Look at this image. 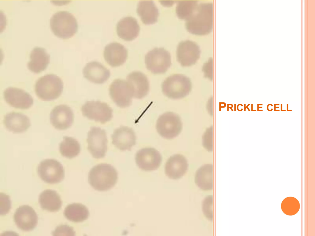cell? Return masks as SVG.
Segmentation results:
<instances>
[{
    "instance_id": "6da1fadb",
    "label": "cell",
    "mask_w": 315,
    "mask_h": 236,
    "mask_svg": "<svg viewBox=\"0 0 315 236\" xmlns=\"http://www.w3.org/2000/svg\"><path fill=\"white\" fill-rule=\"evenodd\" d=\"M185 28L190 33L198 36L209 34L213 28V5L198 4L191 17L186 21Z\"/></svg>"
},
{
    "instance_id": "7a4b0ae2",
    "label": "cell",
    "mask_w": 315,
    "mask_h": 236,
    "mask_svg": "<svg viewBox=\"0 0 315 236\" xmlns=\"http://www.w3.org/2000/svg\"><path fill=\"white\" fill-rule=\"evenodd\" d=\"M117 172L111 164L101 163L93 167L88 174V182L95 190L106 191L113 187L116 183Z\"/></svg>"
},
{
    "instance_id": "3957f363",
    "label": "cell",
    "mask_w": 315,
    "mask_h": 236,
    "mask_svg": "<svg viewBox=\"0 0 315 236\" xmlns=\"http://www.w3.org/2000/svg\"><path fill=\"white\" fill-rule=\"evenodd\" d=\"M50 27L54 34L58 38L69 39L77 32L78 25L75 17L66 11H58L50 19Z\"/></svg>"
},
{
    "instance_id": "277c9868",
    "label": "cell",
    "mask_w": 315,
    "mask_h": 236,
    "mask_svg": "<svg viewBox=\"0 0 315 236\" xmlns=\"http://www.w3.org/2000/svg\"><path fill=\"white\" fill-rule=\"evenodd\" d=\"M63 84L61 79L54 74H48L40 78L35 85L36 94L40 99L46 101L54 100L61 94Z\"/></svg>"
},
{
    "instance_id": "5b68a950",
    "label": "cell",
    "mask_w": 315,
    "mask_h": 236,
    "mask_svg": "<svg viewBox=\"0 0 315 236\" xmlns=\"http://www.w3.org/2000/svg\"><path fill=\"white\" fill-rule=\"evenodd\" d=\"M192 88L190 79L183 74H174L166 78L161 85L162 91L169 98L178 99L188 95Z\"/></svg>"
},
{
    "instance_id": "8992f818",
    "label": "cell",
    "mask_w": 315,
    "mask_h": 236,
    "mask_svg": "<svg viewBox=\"0 0 315 236\" xmlns=\"http://www.w3.org/2000/svg\"><path fill=\"white\" fill-rule=\"evenodd\" d=\"M146 68L154 74L165 73L171 65V55L164 48H155L145 56Z\"/></svg>"
},
{
    "instance_id": "52a82bcc",
    "label": "cell",
    "mask_w": 315,
    "mask_h": 236,
    "mask_svg": "<svg viewBox=\"0 0 315 236\" xmlns=\"http://www.w3.org/2000/svg\"><path fill=\"white\" fill-rule=\"evenodd\" d=\"M156 128L162 137L170 139L178 136L182 129V124L180 116L171 112L161 115L157 120Z\"/></svg>"
},
{
    "instance_id": "ba28073f",
    "label": "cell",
    "mask_w": 315,
    "mask_h": 236,
    "mask_svg": "<svg viewBox=\"0 0 315 236\" xmlns=\"http://www.w3.org/2000/svg\"><path fill=\"white\" fill-rule=\"evenodd\" d=\"M110 97L116 105L120 108L130 106L134 97V90L126 80L118 79L111 84L109 89Z\"/></svg>"
},
{
    "instance_id": "9c48e42d",
    "label": "cell",
    "mask_w": 315,
    "mask_h": 236,
    "mask_svg": "<svg viewBox=\"0 0 315 236\" xmlns=\"http://www.w3.org/2000/svg\"><path fill=\"white\" fill-rule=\"evenodd\" d=\"M37 172L42 180L50 184L60 182L65 177L63 166L54 159H46L41 161L38 166Z\"/></svg>"
},
{
    "instance_id": "30bf717a",
    "label": "cell",
    "mask_w": 315,
    "mask_h": 236,
    "mask_svg": "<svg viewBox=\"0 0 315 236\" xmlns=\"http://www.w3.org/2000/svg\"><path fill=\"white\" fill-rule=\"evenodd\" d=\"M83 116L89 120L104 124L113 117V110L106 103L99 101H86L81 108Z\"/></svg>"
},
{
    "instance_id": "8fae6325",
    "label": "cell",
    "mask_w": 315,
    "mask_h": 236,
    "mask_svg": "<svg viewBox=\"0 0 315 236\" xmlns=\"http://www.w3.org/2000/svg\"><path fill=\"white\" fill-rule=\"evenodd\" d=\"M88 149L92 156L98 159L104 158L107 149L106 133L104 129L92 127L88 133Z\"/></svg>"
},
{
    "instance_id": "7c38bea8",
    "label": "cell",
    "mask_w": 315,
    "mask_h": 236,
    "mask_svg": "<svg viewBox=\"0 0 315 236\" xmlns=\"http://www.w3.org/2000/svg\"><path fill=\"white\" fill-rule=\"evenodd\" d=\"M201 53L200 47L196 42L189 40L180 42L177 48V60L183 67L195 64Z\"/></svg>"
},
{
    "instance_id": "4fadbf2b",
    "label": "cell",
    "mask_w": 315,
    "mask_h": 236,
    "mask_svg": "<svg viewBox=\"0 0 315 236\" xmlns=\"http://www.w3.org/2000/svg\"><path fill=\"white\" fill-rule=\"evenodd\" d=\"M135 159L139 168L145 171L157 170L160 166L162 157L160 152L152 148H145L136 153Z\"/></svg>"
},
{
    "instance_id": "5bb4252c",
    "label": "cell",
    "mask_w": 315,
    "mask_h": 236,
    "mask_svg": "<svg viewBox=\"0 0 315 236\" xmlns=\"http://www.w3.org/2000/svg\"><path fill=\"white\" fill-rule=\"evenodd\" d=\"M14 222L18 228L24 231L33 230L38 222L37 214L33 208L28 205L19 206L13 216Z\"/></svg>"
},
{
    "instance_id": "9a60e30c",
    "label": "cell",
    "mask_w": 315,
    "mask_h": 236,
    "mask_svg": "<svg viewBox=\"0 0 315 236\" xmlns=\"http://www.w3.org/2000/svg\"><path fill=\"white\" fill-rule=\"evenodd\" d=\"M3 97L6 102L12 107L21 109H27L33 104L31 95L22 89L10 87L3 92Z\"/></svg>"
},
{
    "instance_id": "2e32d148",
    "label": "cell",
    "mask_w": 315,
    "mask_h": 236,
    "mask_svg": "<svg viewBox=\"0 0 315 236\" xmlns=\"http://www.w3.org/2000/svg\"><path fill=\"white\" fill-rule=\"evenodd\" d=\"M50 121L52 125L58 130L69 128L74 120V114L71 108L65 104L55 106L51 112Z\"/></svg>"
},
{
    "instance_id": "e0dca14e",
    "label": "cell",
    "mask_w": 315,
    "mask_h": 236,
    "mask_svg": "<svg viewBox=\"0 0 315 236\" xmlns=\"http://www.w3.org/2000/svg\"><path fill=\"white\" fill-rule=\"evenodd\" d=\"M111 138L112 144L121 151H130L136 144L134 132L132 128L127 126H121L115 129Z\"/></svg>"
},
{
    "instance_id": "ac0fdd59",
    "label": "cell",
    "mask_w": 315,
    "mask_h": 236,
    "mask_svg": "<svg viewBox=\"0 0 315 236\" xmlns=\"http://www.w3.org/2000/svg\"><path fill=\"white\" fill-rule=\"evenodd\" d=\"M103 56L106 62L112 67L123 65L128 57V51L124 45L113 42L106 45L104 49Z\"/></svg>"
},
{
    "instance_id": "d6986e66",
    "label": "cell",
    "mask_w": 315,
    "mask_h": 236,
    "mask_svg": "<svg viewBox=\"0 0 315 236\" xmlns=\"http://www.w3.org/2000/svg\"><path fill=\"white\" fill-rule=\"evenodd\" d=\"M84 77L90 82L97 84H102L109 78L110 73L101 63L92 61L86 64L83 70Z\"/></svg>"
},
{
    "instance_id": "ffe728a7",
    "label": "cell",
    "mask_w": 315,
    "mask_h": 236,
    "mask_svg": "<svg viewBox=\"0 0 315 236\" xmlns=\"http://www.w3.org/2000/svg\"><path fill=\"white\" fill-rule=\"evenodd\" d=\"M188 164L186 158L182 155L177 154L171 156L165 166V173L171 179L181 178L187 170Z\"/></svg>"
},
{
    "instance_id": "44dd1931",
    "label": "cell",
    "mask_w": 315,
    "mask_h": 236,
    "mask_svg": "<svg viewBox=\"0 0 315 236\" xmlns=\"http://www.w3.org/2000/svg\"><path fill=\"white\" fill-rule=\"evenodd\" d=\"M140 27L137 20L131 16L124 17L118 23L116 27L118 36L126 41H131L138 36Z\"/></svg>"
},
{
    "instance_id": "7402d4cb",
    "label": "cell",
    "mask_w": 315,
    "mask_h": 236,
    "mask_svg": "<svg viewBox=\"0 0 315 236\" xmlns=\"http://www.w3.org/2000/svg\"><path fill=\"white\" fill-rule=\"evenodd\" d=\"M3 123L6 129L14 133L26 132L31 126L29 117L20 112H12L4 116Z\"/></svg>"
},
{
    "instance_id": "603a6c76",
    "label": "cell",
    "mask_w": 315,
    "mask_h": 236,
    "mask_svg": "<svg viewBox=\"0 0 315 236\" xmlns=\"http://www.w3.org/2000/svg\"><path fill=\"white\" fill-rule=\"evenodd\" d=\"M126 81L131 85L134 90L133 97L142 99L148 94L149 83L147 77L142 72L135 71L127 76Z\"/></svg>"
},
{
    "instance_id": "cb8c5ba5",
    "label": "cell",
    "mask_w": 315,
    "mask_h": 236,
    "mask_svg": "<svg viewBox=\"0 0 315 236\" xmlns=\"http://www.w3.org/2000/svg\"><path fill=\"white\" fill-rule=\"evenodd\" d=\"M50 55L47 53L45 49L35 47L30 53L28 68L34 73H39L46 69L50 63Z\"/></svg>"
},
{
    "instance_id": "d4e9b609",
    "label": "cell",
    "mask_w": 315,
    "mask_h": 236,
    "mask_svg": "<svg viewBox=\"0 0 315 236\" xmlns=\"http://www.w3.org/2000/svg\"><path fill=\"white\" fill-rule=\"evenodd\" d=\"M136 11L138 14L144 24L149 25L157 22L159 13L153 1H139Z\"/></svg>"
},
{
    "instance_id": "484cf974",
    "label": "cell",
    "mask_w": 315,
    "mask_h": 236,
    "mask_svg": "<svg viewBox=\"0 0 315 236\" xmlns=\"http://www.w3.org/2000/svg\"><path fill=\"white\" fill-rule=\"evenodd\" d=\"M38 201L42 209L50 212L59 210L62 204L60 195L56 191L51 189H46L41 192Z\"/></svg>"
},
{
    "instance_id": "4316f807",
    "label": "cell",
    "mask_w": 315,
    "mask_h": 236,
    "mask_svg": "<svg viewBox=\"0 0 315 236\" xmlns=\"http://www.w3.org/2000/svg\"><path fill=\"white\" fill-rule=\"evenodd\" d=\"M195 182L201 189L207 191L213 188V165L206 164L200 167L196 171Z\"/></svg>"
},
{
    "instance_id": "83f0119b",
    "label": "cell",
    "mask_w": 315,
    "mask_h": 236,
    "mask_svg": "<svg viewBox=\"0 0 315 236\" xmlns=\"http://www.w3.org/2000/svg\"><path fill=\"white\" fill-rule=\"evenodd\" d=\"M64 214L68 220L76 222L86 220L89 215V211L86 206L77 203L68 205L65 209Z\"/></svg>"
},
{
    "instance_id": "f1b7e54d",
    "label": "cell",
    "mask_w": 315,
    "mask_h": 236,
    "mask_svg": "<svg viewBox=\"0 0 315 236\" xmlns=\"http://www.w3.org/2000/svg\"><path fill=\"white\" fill-rule=\"evenodd\" d=\"M59 151L62 156L71 159L79 154L81 146L76 139L71 137L64 136L63 137V140L59 144Z\"/></svg>"
},
{
    "instance_id": "f546056e",
    "label": "cell",
    "mask_w": 315,
    "mask_h": 236,
    "mask_svg": "<svg viewBox=\"0 0 315 236\" xmlns=\"http://www.w3.org/2000/svg\"><path fill=\"white\" fill-rule=\"evenodd\" d=\"M198 4L196 1H178L176 9L177 16L180 19L187 21L192 16Z\"/></svg>"
},
{
    "instance_id": "4dcf8cb0",
    "label": "cell",
    "mask_w": 315,
    "mask_h": 236,
    "mask_svg": "<svg viewBox=\"0 0 315 236\" xmlns=\"http://www.w3.org/2000/svg\"><path fill=\"white\" fill-rule=\"evenodd\" d=\"M300 205L298 200L295 198L289 197L285 198L282 201L281 208L283 212L286 214L293 215L299 211Z\"/></svg>"
},
{
    "instance_id": "1f68e13d",
    "label": "cell",
    "mask_w": 315,
    "mask_h": 236,
    "mask_svg": "<svg viewBox=\"0 0 315 236\" xmlns=\"http://www.w3.org/2000/svg\"><path fill=\"white\" fill-rule=\"evenodd\" d=\"M202 145L208 151L211 152L213 150V128L211 126L208 128L202 137Z\"/></svg>"
},
{
    "instance_id": "d6a6232c",
    "label": "cell",
    "mask_w": 315,
    "mask_h": 236,
    "mask_svg": "<svg viewBox=\"0 0 315 236\" xmlns=\"http://www.w3.org/2000/svg\"><path fill=\"white\" fill-rule=\"evenodd\" d=\"M213 196L209 195L204 199L202 205L203 213L209 220H213Z\"/></svg>"
},
{
    "instance_id": "836d02e7",
    "label": "cell",
    "mask_w": 315,
    "mask_h": 236,
    "mask_svg": "<svg viewBox=\"0 0 315 236\" xmlns=\"http://www.w3.org/2000/svg\"><path fill=\"white\" fill-rule=\"evenodd\" d=\"M0 214L8 213L11 208V202L9 196L3 193H0Z\"/></svg>"
},
{
    "instance_id": "e575fe53",
    "label": "cell",
    "mask_w": 315,
    "mask_h": 236,
    "mask_svg": "<svg viewBox=\"0 0 315 236\" xmlns=\"http://www.w3.org/2000/svg\"><path fill=\"white\" fill-rule=\"evenodd\" d=\"M52 233L53 236L75 235V233L71 227L66 225H62L57 226Z\"/></svg>"
},
{
    "instance_id": "d590c367",
    "label": "cell",
    "mask_w": 315,
    "mask_h": 236,
    "mask_svg": "<svg viewBox=\"0 0 315 236\" xmlns=\"http://www.w3.org/2000/svg\"><path fill=\"white\" fill-rule=\"evenodd\" d=\"M213 59L209 58L203 65L202 69L204 77L212 80L213 79Z\"/></svg>"
},
{
    "instance_id": "8d00e7d4",
    "label": "cell",
    "mask_w": 315,
    "mask_h": 236,
    "mask_svg": "<svg viewBox=\"0 0 315 236\" xmlns=\"http://www.w3.org/2000/svg\"><path fill=\"white\" fill-rule=\"evenodd\" d=\"M212 98H210L207 104V109L209 113L212 115Z\"/></svg>"
}]
</instances>
